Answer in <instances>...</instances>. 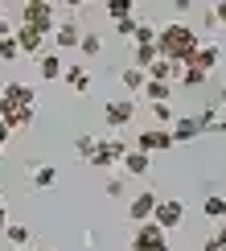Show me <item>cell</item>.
Listing matches in <instances>:
<instances>
[{
  "label": "cell",
  "instance_id": "1",
  "mask_svg": "<svg viewBox=\"0 0 226 251\" xmlns=\"http://www.w3.org/2000/svg\"><path fill=\"white\" fill-rule=\"evenodd\" d=\"M33 116H37V91L29 82H4L0 87V120L13 132H25L33 128Z\"/></svg>",
  "mask_w": 226,
  "mask_h": 251
},
{
  "label": "cell",
  "instance_id": "2",
  "mask_svg": "<svg viewBox=\"0 0 226 251\" xmlns=\"http://www.w3.org/2000/svg\"><path fill=\"white\" fill-rule=\"evenodd\" d=\"M198 46H202V37L193 33V25H185V21H169V25H160V33H157L160 58L177 62V66H189V58L198 54Z\"/></svg>",
  "mask_w": 226,
  "mask_h": 251
},
{
  "label": "cell",
  "instance_id": "3",
  "mask_svg": "<svg viewBox=\"0 0 226 251\" xmlns=\"http://www.w3.org/2000/svg\"><path fill=\"white\" fill-rule=\"evenodd\" d=\"M21 25L37 29V33H54L58 29V8L49 0H29V4H21Z\"/></svg>",
  "mask_w": 226,
  "mask_h": 251
},
{
  "label": "cell",
  "instance_id": "4",
  "mask_svg": "<svg viewBox=\"0 0 226 251\" xmlns=\"http://www.w3.org/2000/svg\"><path fill=\"white\" fill-rule=\"evenodd\" d=\"M123 156H128V144L115 140V136H107V140H95V152H90L87 165H95V169H115V165H123Z\"/></svg>",
  "mask_w": 226,
  "mask_h": 251
},
{
  "label": "cell",
  "instance_id": "5",
  "mask_svg": "<svg viewBox=\"0 0 226 251\" xmlns=\"http://www.w3.org/2000/svg\"><path fill=\"white\" fill-rule=\"evenodd\" d=\"M128 247L132 251H169V235H164L157 223H144V226L132 231V243Z\"/></svg>",
  "mask_w": 226,
  "mask_h": 251
},
{
  "label": "cell",
  "instance_id": "6",
  "mask_svg": "<svg viewBox=\"0 0 226 251\" xmlns=\"http://www.w3.org/2000/svg\"><path fill=\"white\" fill-rule=\"evenodd\" d=\"M181 218H185V206L177 202V198H160V202H157V214H152V223H157L164 235H169V231H177V226H181Z\"/></svg>",
  "mask_w": 226,
  "mask_h": 251
},
{
  "label": "cell",
  "instance_id": "7",
  "mask_svg": "<svg viewBox=\"0 0 226 251\" xmlns=\"http://www.w3.org/2000/svg\"><path fill=\"white\" fill-rule=\"evenodd\" d=\"M103 120H107V128H128L136 120V103L132 99H107L103 103Z\"/></svg>",
  "mask_w": 226,
  "mask_h": 251
},
{
  "label": "cell",
  "instance_id": "8",
  "mask_svg": "<svg viewBox=\"0 0 226 251\" xmlns=\"http://www.w3.org/2000/svg\"><path fill=\"white\" fill-rule=\"evenodd\" d=\"M157 202H160V198L152 194V190H140V194H136V198L128 202V218H132L136 226L152 223V214H157Z\"/></svg>",
  "mask_w": 226,
  "mask_h": 251
},
{
  "label": "cell",
  "instance_id": "9",
  "mask_svg": "<svg viewBox=\"0 0 226 251\" xmlns=\"http://www.w3.org/2000/svg\"><path fill=\"white\" fill-rule=\"evenodd\" d=\"M173 144H177V140H173V132L169 128H144L140 136H136V149L140 152H164V149H173Z\"/></svg>",
  "mask_w": 226,
  "mask_h": 251
},
{
  "label": "cell",
  "instance_id": "10",
  "mask_svg": "<svg viewBox=\"0 0 226 251\" xmlns=\"http://www.w3.org/2000/svg\"><path fill=\"white\" fill-rule=\"evenodd\" d=\"M169 132H173V140H177V144H185V140H198V136H202V120H198V116H177Z\"/></svg>",
  "mask_w": 226,
  "mask_h": 251
},
{
  "label": "cell",
  "instance_id": "11",
  "mask_svg": "<svg viewBox=\"0 0 226 251\" xmlns=\"http://www.w3.org/2000/svg\"><path fill=\"white\" fill-rule=\"evenodd\" d=\"M13 37H17V46H21V54H29V58H37L41 46H45V33H37V29H29V25H21Z\"/></svg>",
  "mask_w": 226,
  "mask_h": 251
},
{
  "label": "cell",
  "instance_id": "12",
  "mask_svg": "<svg viewBox=\"0 0 226 251\" xmlns=\"http://www.w3.org/2000/svg\"><path fill=\"white\" fill-rule=\"evenodd\" d=\"M218 58H222V50L214 46V41H202V46H198V54L189 58V66H198V70H205V75H210V70L218 66Z\"/></svg>",
  "mask_w": 226,
  "mask_h": 251
},
{
  "label": "cell",
  "instance_id": "13",
  "mask_svg": "<svg viewBox=\"0 0 226 251\" xmlns=\"http://www.w3.org/2000/svg\"><path fill=\"white\" fill-rule=\"evenodd\" d=\"M144 75H148L152 82H169V87H173V78H181V66H177V62H169V58H157Z\"/></svg>",
  "mask_w": 226,
  "mask_h": 251
},
{
  "label": "cell",
  "instance_id": "14",
  "mask_svg": "<svg viewBox=\"0 0 226 251\" xmlns=\"http://www.w3.org/2000/svg\"><path fill=\"white\" fill-rule=\"evenodd\" d=\"M119 169L128 173V177H144V173L152 169V156H148V152H140V149H128V156H123Z\"/></svg>",
  "mask_w": 226,
  "mask_h": 251
},
{
  "label": "cell",
  "instance_id": "15",
  "mask_svg": "<svg viewBox=\"0 0 226 251\" xmlns=\"http://www.w3.org/2000/svg\"><path fill=\"white\" fill-rule=\"evenodd\" d=\"M54 41H58V50H78V41H82V29L74 25V21H58V29H54Z\"/></svg>",
  "mask_w": 226,
  "mask_h": 251
},
{
  "label": "cell",
  "instance_id": "16",
  "mask_svg": "<svg viewBox=\"0 0 226 251\" xmlns=\"http://www.w3.org/2000/svg\"><path fill=\"white\" fill-rule=\"evenodd\" d=\"M37 75L45 78V82L62 78V75H66V66H62V54H41V58H37Z\"/></svg>",
  "mask_w": 226,
  "mask_h": 251
},
{
  "label": "cell",
  "instance_id": "17",
  "mask_svg": "<svg viewBox=\"0 0 226 251\" xmlns=\"http://www.w3.org/2000/svg\"><path fill=\"white\" fill-rule=\"evenodd\" d=\"M29 181H33V190H54V185H58V169H54V165H33Z\"/></svg>",
  "mask_w": 226,
  "mask_h": 251
},
{
  "label": "cell",
  "instance_id": "18",
  "mask_svg": "<svg viewBox=\"0 0 226 251\" xmlns=\"http://www.w3.org/2000/svg\"><path fill=\"white\" fill-rule=\"evenodd\" d=\"M119 82L128 87V95H144V87H148V75H144L140 66H128V70L119 75Z\"/></svg>",
  "mask_w": 226,
  "mask_h": 251
},
{
  "label": "cell",
  "instance_id": "19",
  "mask_svg": "<svg viewBox=\"0 0 226 251\" xmlns=\"http://www.w3.org/2000/svg\"><path fill=\"white\" fill-rule=\"evenodd\" d=\"M202 214L210 218V223H226V198H222V194H210V198L202 202Z\"/></svg>",
  "mask_w": 226,
  "mask_h": 251
},
{
  "label": "cell",
  "instance_id": "20",
  "mask_svg": "<svg viewBox=\"0 0 226 251\" xmlns=\"http://www.w3.org/2000/svg\"><path fill=\"white\" fill-rule=\"evenodd\" d=\"M4 239L13 243V251H17V247H33V235H29L25 223H8V226H4Z\"/></svg>",
  "mask_w": 226,
  "mask_h": 251
},
{
  "label": "cell",
  "instance_id": "21",
  "mask_svg": "<svg viewBox=\"0 0 226 251\" xmlns=\"http://www.w3.org/2000/svg\"><path fill=\"white\" fill-rule=\"evenodd\" d=\"M144 99H148L152 107H157V103H169V99H173V87H169V82H152V78H148V87H144Z\"/></svg>",
  "mask_w": 226,
  "mask_h": 251
},
{
  "label": "cell",
  "instance_id": "22",
  "mask_svg": "<svg viewBox=\"0 0 226 251\" xmlns=\"http://www.w3.org/2000/svg\"><path fill=\"white\" fill-rule=\"evenodd\" d=\"M62 78H66L70 91H78V95H82V91H90V75L82 66H66V75H62Z\"/></svg>",
  "mask_w": 226,
  "mask_h": 251
},
{
  "label": "cell",
  "instance_id": "23",
  "mask_svg": "<svg viewBox=\"0 0 226 251\" xmlns=\"http://www.w3.org/2000/svg\"><path fill=\"white\" fill-rule=\"evenodd\" d=\"M157 58H160V50H157V46H136V58H132V66L148 70V66H152Z\"/></svg>",
  "mask_w": 226,
  "mask_h": 251
},
{
  "label": "cell",
  "instance_id": "24",
  "mask_svg": "<svg viewBox=\"0 0 226 251\" xmlns=\"http://www.w3.org/2000/svg\"><path fill=\"white\" fill-rule=\"evenodd\" d=\"M103 8H107V13L115 17V21H128V17H136V4H132V0H111V4H103Z\"/></svg>",
  "mask_w": 226,
  "mask_h": 251
},
{
  "label": "cell",
  "instance_id": "25",
  "mask_svg": "<svg viewBox=\"0 0 226 251\" xmlns=\"http://www.w3.org/2000/svg\"><path fill=\"white\" fill-rule=\"evenodd\" d=\"M78 50H82L87 58H99V54H103V37H99V33H82Z\"/></svg>",
  "mask_w": 226,
  "mask_h": 251
},
{
  "label": "cell",
  "instance_id": "26",
  "mask_svg": "<svg viewBox=\"0 0 226 251\" xmlns=\"http://www.w3.org/2000/svg\"><path fill=\"white\" fill-rule=\"evenodd\" d=\"M205 78H210V75H205V70H198V66H181V87H202V82Z\"/></svg>",
  "mask_w": 226,
  "mask_h": 251
},
{
  "label": "cell",
  "instance_id": "27",
  "mask_svg": "<svg viewBox=\"0 0 226 251\" xmlns=\"http://www.w3.org/2000/svg\"><path fill=\"white\" fill-rule=\"evenodd\" d=\"M157 33H160V29H152V25H144V21H140V29H136V37H132V46H157Z\"/></svg>",
  "mask_w": 226,
  "mask_h": 251
},
{
  "label": "cell",
  "instance_id": "28",
  "mask_svg": "<svg viewBox=\"0 0 226 251\" xmlns=\"http://www.w3.org/2000/svg\"><path fill=\"white\" fill-rule=\"evenodd\" d=\"M17 58H21L17 37H4V41H0V62H17Z\"/></svg>",
  "mask_w": 226,
  "mask_h": 251
},
{
  "label": "cell",
  "instance_id": "29",
  "mask_svg": "<svg viewBox=\"0 0 226 251\" xmlns=\"http://www.w3.org/2000/svg\"><path fill=\"white\" fill-rule=\"evenodd\" d=\"M136 29H140V21H136V17H128V21H115V33H119L123 41H132V37H136Z\"/></svg>",
  "mask_w": 226,
  "mask_h": 251
},
{
  "label": "cell",
  "instance_id": "30",
  "mask_svg": "<svg viewBox=\"0 0 226 251\" xmlns=\"http://www.w3.org/2000/svg\"><path fill=\"white\" fill-rule=\"evenodd\" d=\"M74 152L82 156V161H90V152H95V136H78V140H74Z\"/></svg>",
  "mask_w": 226,
  "mask_h": 251
},
{
  "label": "cell",
  "instance_id": "31",
  "mask_svg": "<svg viewBox=\"0 0 226 251\" xmlns=\"http://www.w3.org/2000/svg\"><path fill=\"white\" fill-rule=\"evenodd\" d=\"M107 194H111V198L123 194V177H111V181H107Z\"/></svg>",
  "mask_w": 226,
  "mask_h": 251
},
{
  "label": "cell",
  "instance_id": "32",
  "mask_svg": "<svg viewBox=\"0 0 226 251\" xmlns=\"http://www.w3.org/2000/svg\"><path fill=\"white\" fill-rule=\"evenodd\" d=\"M210 13H214V21H218V25H226V0H218V4H214Z\"/></svg>",
  "mask_w": 226,
  "mask_h": 251
},
{
  "label": "cell",
  "instance_id": "33",
  "mask_svg": "<svg viewBox=\"0 0 226 251\" xmlns=\"http://www.w3.org/2000/svg\"><path fill=\"white\" fill-rule=\"evenodd\" d=\"M8 136H13V128H8L4 120H0V149H4V144H8Z\"/></svg>",
  "mask_w": 226,
  "mask_h": 251
},
{
  "label": "cell",
  "instance_id": "34",
  "mask_svg": "<svg viewBox=\"0 0 226 251\" xmlns=\"http://www.w3.org/2000/svg\"><path fill=\"white\" fill-rule=\"evenodd\" d=\"M202 251H226V243H218V239H205V247Z\"/></svg>",
  "mask_w": 226,
  "mask_h": 251
},
{
  "label": "cell",
  "instance_id": "35",
  "mask_svg": "<svg viewBox=\"0 0 226 251\" xmlns=\"http://www.w3.org/2000/svg\"><path fill=\"white\" fill-rule=\"evenodd\" d=\"M8 226V210H4V198H0V231Z\"/></svg>",
  "mask_w": 226,
  "mask_h": 251
},
{
  "label": "cell",
  "instance_id": "36",
  "mask_svg": "<svg viewBox=\"0 0 226 251\" xmlns=\"http://www.w3.org/2000/svg\"><path fill=\"white\" fill-rule=\"evenodd\" d=\"M214 239H218V243H226V223H218V231H214Z\"/></svg>",
  "mask_w": 226,
  "mask_h": 251
},
{
  "label": "cell",
  "instance_id": "37",
  "mask_svg": "<svg viewBox=\"0 0 226 251\" xmlns=\"http://www.w3.org/2000/svg\"><path fill=\"white\" fill-rule=\"evenodd\" d=\"M218 103H222V107H226V87H222V95H218Z\"/></svg>",
  "mask_w": 226,
  "mask_h": 251
},
{
  "label": "cell",
  "instance_id": "38",
  "mask_svg": "<svg viewBox=\"0 0 226 251\" xmlns=\"http://www.w3.org/2000/svg\"><path fill=\"white\" fill-rule=\"evenodd\" d=\"M17 251H33V247H17Z\"/></svg>",
  "mask_w": 226,
  "mask_h": 251
},
{
  "label": "cell",
  "instance_id": "39",
  "mask_svg": "<svg viewBox=\"0 0 226 251\" xmlns=\"http://www.w3.org/2000/svg\"><path fill=\"white\" fill-rule=\"evenodd\" d=\"M0 152H4V149H0Z\"/></svg>",
  "mask_w": 226,
  "mask_h": 251
}]
</instances>
